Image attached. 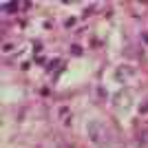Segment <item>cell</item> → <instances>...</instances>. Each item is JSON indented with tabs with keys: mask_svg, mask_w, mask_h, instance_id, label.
I'll use <instances>...</instances> for the list:
<instances>
[{
	"mask_svg": "<svg viewBox=\"0 0 148 148\" xmlns=\"http://www.w3.org/2000/svg\"><path fill=\"white\" fill-rule=\"evenodd\" d=\"M115 99H117V102H115V106L124 111V108H128V102H126V99H133V97H130L128 91H122V93H117V95H115Z\"/></svg>",
	"mask_w": 148,
	"mask_h": 148,
	"instance_id": "cell-1",
	"label": "cell"
}]
</instances>
